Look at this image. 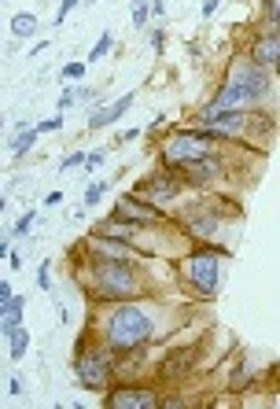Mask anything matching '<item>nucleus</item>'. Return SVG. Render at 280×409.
I'll list each match as a JSON object with an SVG mask.
<instances>
[{"mask_svg":"<svg viewBox=\"0 0 280 409\" xmlns=\"http://www.w3.org/2000/svg\"><path fill=\"white\" fill-rule=\"evenodd\" d=\"M78 281H81L85 295L96 299L100 306L122 303V299H140L144 288H147L133 258H93V254H85V262L78 266Z\"/></svg>","mask_w":280,"mask_h":409,"instance_id":"obj_1","label":"nucleus"},{"mask_svg":"<svg viewBox=\"0 0 280 409\" xmlns=\"http://www.w3.org/2000/svg\"><path fill=\"white\" fill-rule=\"evenodd\" d=\"M155 314L137 299H122V303H107L100 317V343L111 347L118 358H129L133 351L147 347L155 339Z\"/></svg>","mask_w":280,"mask_h":409,"instance_id":"obj_2","label":"nucleus"},{"mask_svg":"<svg viewBox=\"0 0 280 409\" xmlns=\"http://www.w3.org/2000/svg\"><path fill=\"white\" fill-rule=\"evenodd\" d=\"M225 262H229L225 247L199 244V247H192L188 254L177 258V281H181L185 291H192L196 299H214L218 288H222Z\"/></svg>","mask_w":280,"mask_h":409,"instance_id":"obj_3","label":"nucleus"},{"mask_svg":"<svg viewBox=\"0 0 280 409\" xmlns=\"http://www.w3.org/2000/svg\"><path fill=\"white\" fill-rule=\"evenodd\" d=\"M118 354L103 343H93V332H85L74 343V380L85 391H107L118 376Z\"/></svg>","mask_w":280,"mask_h":409,"instance_id":"obj_4","label":"nucleus"},{"mask_svg":"<svg viewBox=\"0 0 280 409\" xmlns=\"http://www.w3.org/2000/svg\"><path fill=\"white\" fill-rule=\"evenodd\" d=\"M218 144H225V140L203 133V129H196V125L192 129H170V133L162 137V144H159V162L181 170L185 162H199V159H210V155H222Z\"/></svg>","mask_w":280,"mask_h":409,"instance_id":"obj_5","label":"nucleus"},{"mask_svg":"<svg viewBox=\"0 0 280 409\" xmlns=\"http://www.w3.org/2000/svg\"><path fill=\"white\" fill-rule=\"evenodd\" d=\"M269 118L254 115V111H218V107L203 103L196 115H192V125L203 129V133L218 137V140H244L254 125H266Z\"/></svg>","mask_w":280,"mask_h":409,"instance_id":"obj_6","label":"nucleus"},{"mask_svg":"<svg viewBox=\"0 0 280 409\" xmlns=\"http://www.w3.org/2000/svg\"><path fill=\"white\" fill-rule=\"evenodd\" d=\"M185 188H188V181H185L181 170H174V166H159V170H152L147 177H140V181L133 185V192H137L140 200L159 203V207L181 200V196H185Z\"/></svg>","mask_w":280,"mask_h":409,"instance_id":"obj_7","label":"nucleus"},{"mask_svg":"<svg viewBox=\"0 0 280 409\" xmlns=\"http://www.w3.org/2000/svg\"><path fill=\"white\" fill-rule=\"evenodd\" d=\"M111 214H118V218H125V222H133L137 229L170 225V214H166L159 203H147V200H140L133 188H129V192H122V196L115 200V210H111Z\"/></svg>","mask_w":280,"mask_h":409,"instance_id":"obj_8","label":"nucleus"},{"mask_svg":"<svg viewBox=\"0 0 280 409\" xmlns=\"http://www.w3.org/2000/svg\"><path fill=\"white\" fill-rule=\"evenodd\" d=\"M107 409H162V395L147 383H111L103 391Z\"/></svg>","mask_w":280,"mask_h":409,"instance_id":"obj_9","label":"nucleus"},{"mask_svg":"<svg viewBox=\"0 0 280 409\" xmlns=\"http://www.w3.org/2000/svg\"><path fill=\"white\" fill-rule=\"evenodd\" d=\"M225 81H232V85H244V89H251L254 96H269V89H273V71H266V67H258V63L244 52V56H232L229 59V67H225Z\"/></svg>","mask_w":280,"mask_h":409,"instance_id":"obj_10","label":"nucleus"},{"mask_svg":"<svg viewBox=\"0 0 280 409\" xmlns=\"http://www.w3.org/2000/svg\"><path fill=\"white\" fill-rule=\"evenodd\" d=\"M207 103L218 107V111H258V107H262V96H254L251 89H244V85L222 81Z\"/></svg>","mask_w":280,"mask_h":409,"instance_id":"obj_11","label":"nucleus"},{"mask_svg":"<svg viewBox=\"0 0 280 409\" xmlns=\"http://www.w3.org/2000/svg\"><path fill=\"white\" fill-rule=\"evenodd\" d=\"M181 229H185V232L192 236V240H199V244L214 240V232L222 229L218 200H214L210 207H192V214H188V218H181Z\"/></svg>","mask_w":280,"mask_h":409,"instance_id":"obj_12","label":"nucleus"},{"mask_svg":"<svg viewBox=\"0 0 280 409\" xmlns=\"http://www.w3.org/2000/svg\"><path fill=\"white\" fill-rule=\"evenodd\" d=\"M181 174H185L188 188H214L218 181H225V166H222V155H210L199 162H185Z\"/></svg>","mask_w":280,"mask_h":409,"instance_id":"obj_13","label":"nucleus"},{"mask_svg":"<svg viewBox=\"0 0 280 409\" xmlns=\"http://www.w3.org/2000/svg\"><path fill=\"white\" fill-rule=\"evenodd\" d=\"M247 56L258 63V67H266V71L276 74V67H280V26H273V30H266V33H258V37L251 41Z\"/></svg>","mask_w":280,"mask_h":409,"instance_id":"obj_14","label":"nucleus"},{"mask_svg":"<svg viewBox=\"0 0 280 409\" xmlns=\"http://www.w3.org/2000/svg\"><path fill=\"white\" fill-rule=\"evenodd\" d=\"M133 93H125V96H118L115 103H96L93 107V111H89V122H85V125H89V133H96V129H107V125H115L118 118H125V111H129V107H133Z\"/></svg>","mask_w":280,"mask_h":409,"instance_id":"obj_15","label":"nucleus"},{"mask_svg":"<svg viewBox=\"0 0 280 409\" xmlns=\"http://www.w3.org/2000/svg\"><path fill=\"white\" fill-rule=\"evenodd\" d=\"M89 232H93V236H107V240H122V244H133V247H137V236H140L144 229H137L133 222L118 218V214H107V218H100Z\"/></svg>","mask_w":280,"mask_h":409,"instance_id":"obj_16","label":"nucleus"},{"mask_svg":"<svg viewBox=\"0 0 280 409\" xmlns=\"http://www.w3.org/2000/svg\"><path fill=\"white\" fill-rule=\"evenodd\" d=\"M85 254H93V258H133V244H122V240H107V236H93L89 232V240L81 244Z\"/></svg>","mask_w":280,"mask_h":409,"instance_id":"obj_17","label":"nucleus"},{"mask_svg":"<svg viewBox=\"0 0 280 409\" xmlns=\"http://www.w3.org/2000/svg\"><path fill=\"white\" fill-rule=\"evenodd\" d=\"M196 354H199V347H181V351H174V354H166L162 358V380H170V383H177L192 365H196Z\"/></svg>","mask_w":280,"mask_h":409,"instance_id":"obj_18","label":"nucleus"},{"mask_svg":"<svg viewBox=\"0 0 280 409\" xmlns=\"http://www.w3.org/2000/svg\"><path fill=\"white\" fill-rule=\"evenodd\" d=\"M23 310H26V299H19V295H11V299L0 303V332H4V339L15 328H23Z\"/></svg>","mask_w":280,"mask_h":409,"instance_id":"obj_19","label":"nucleus"},{"mask_svg":"<svg viewBox=\"0 0 280 409\" xmlns=\"http://www.w3.org/2000/svg\"><path fill=\"white\" fill-rule=\"evenodd\" d=\"M251 387H254V365H251V358H240L229 376V391L240 395V391H251Z\"/></svg>","mask_w":280,"mask_h":409,"instance_id":"obj_20","label":"nucleus"},{"mask_svg":"<svg viewBox=\"0 0 280 409\" xmlns=\"http://www.w3.org/2000/svg\"><path fill=\"white\" fill-rule=\"evenodd\" d=\"M37 137H41V129L37 125H30V129H23V133H11V140H8V152H11V159H23L30 147L37 144Z\"/></svg>","mask_w":280,"mask_h":409,"instance_id":"obj_21","label":"nucleus"},{"mask_svg":"<svg viewBox=\"0 0 280 409\" xmlns=\"http://www.w3.org/2000/svg\"><path fill=\"white\" fill-rule=\"evenodd\" d=\"M8 30H11V37H19V41L33 37V33H37V15H30V11H19V15H11Z\"/></svg>","mask_w":280,"mask_h":409,"instance_id":"obj_22","label":"nucleus"},{"mask_svg":"<svg viewBox=\"0 0 280 409\" xmlns=\"http://www.w3.org/2000/svg\"><path fill=\"white\" fill-rule=\"evenodd\" d=\"M26 351H30V332L26 328H15L8 336V358L19 361V358H26Z\"/></svg>","mask_w":280,"mask_h":409,"instance_id":"obj_23","label":"nucleus"},{"mask_svg":"<svg viewBox=\"0 0 280 409\" xmlns=\"http://www.w3.org/2000/svg\"><path fill=\"white\" fill-rule=\"evenodd\" d=\"M103 192H107V181H93L89 188H85V196H81V203H85V210H93L100 200H103Z\"/></svg>","mask_w":280,"mask_h":409,"instance_id":"obj_24","label":"nucleus"},{"mask_svg":"<svg viewBox=\"0 0 280 409\" xmlns=\"http://www.w3.org/2000/svg\"><path fill=\"white\" fill-rule=\"evenodd\" d=\"M111 48H115V33H100V41L93 45V52H89V63H100Z\"/></svg>","mask_w":280,"mask_h":409,"instance_id":"obj_25","label":"nucleus"},{"mask_svg":"<svg viewBox=\"0 0 280 409\" xmlns=\"http://www.w3.org/2000/svg\"><path fill=\"white\" fill-rule=\"evenodd\" d=\"M33 222H37V210H26L23 218H19V222L11 225V232H8V236H11V240H19V236H26V232L33 229Z\"/></svg>","mask_w":280,"mask_h":409,"instance_id":"obj_26","label":"nucleus"},{"mask_svg":"<svg viewBox=\"0 0 280 409\" xmlns=\"http://www.w3.org/2000/svg\"><path fill=\"white\" fill-rule=\"evenodd\" d=\"M147 19H152V0H133V26H147Z\"/></svg>","mask_w":280,"mask_h":409,"instance_id":"obj_27","label":"nucleus"},{"mask_svg":"<svg viewBox=\"0 0 280 409\" xmlns=\"http://www.w3.org/2000/svg\"><path fill=\"white\" fill-rule=\"evenodd\" d=\"M85 159H89V152H71V155H63V159H59V174H67V170L85 166Z\"/></svg>","mask_w":280,"mask_h":409,"instance_id":"obj_28","label":"nucleus"},{"mask_svg":"<svg viewBox=\"0 0 280 409\" xmlns=\"http://www.w3.org/2000/svg\"><path fill=\"white\" fill-rule=\"evenodd\" d=\"M85 71H89V63H67V67L59 71V78L63 81H78V78H85Z\"/></svg>","mask_w":280,"mask_h":409,"instance_id":"obj_29","label":"nucleus"},{"mask_svg":"<svg viewBox=\"0 0 280 409\" xmlns=\"http://www.w3.org/2000/svg\"><path fill=\"white\" fill-rule=\"evenodd\" d=\"M74 103H81V89H67V93H63L59 96V111H71Z\"/></svg>","mask_w":280,"mask_h":409,"instance_id":"obj_30","label":"nucleus"},{"mask_svg":"<svg viewBox=\"0 0 280 409\" xmlns=\"http://www.w3.org/2000/svg\"><path fill=\"white\" fill-rule=\"evenodd\" d=\"M48 269H52V262H41V266H37V288H41V291H48V288H52Z\"/></svg>","mask_w":280,"mask_h":409,"instance_id":"obj_31","label":"nucleus"},{"mask_svg":"<svg viewBox=\"0 0 280 409\" xmlns=\"http://www.w3.org/2000/svg\"><path fill=\"white\" fill-rule=\"evenodd\" d=\"M147 41H152L155 56H162V48H166V30H162V26H152V37H147Z\"/></svg>","mask_w":280,"mask_h":409,"instance_id":"obj_32","label":"nucleus"},{"mask_svg":"<svg viewBox=\"0 0 280 409\" xmlns=\"http://www.w3.org/2000/svg\"><path fill=\"white\" fill-rule=\"evenodd\" d=\"M78 4H81V0H63V4H59V11H56V26H63V23H67V15H71Z\"/></svg>","mask_w":280,"mask_h":409,"instance_id":"obj_33","label":"nucleus"},{"mask_svg":"<svg viewBox=\"0 0 280 409\" xmlns=\"http://www.w3.org/2000/svg\"><path fill=\"white\" fill-rule=\"evenodd\" d=\"M37 129H41V133H59V129H63V115H52L45 122H37Z\"/></svg>","mask_w":280,"mask_h":409,"instance_id":"obj_34","label":"nucleus"},{"mask_svg":"<svg viewBox=\"0 0 280 409\" xmlns=\"http://www.w3.org/2000/svg\"><path fill=\"white\" fill-rule=\"evenodd\" d=\"M103 162H107V147H96V152H89V159H85V166H89V170H96Z\"/></svg>","mask_w":280,"mask_h":409,"instance_id":"obj_35","label":"nucleus"},{"mask_svg":"<svg viewBox=\"0 0 280 409\" xmlns=\"http://www.w3.org/2000/svg\"><path fill=\"white\" fill-rule=\"evenodd\" d=\"M266 15L273 19V26L280 23V0H266Z\"/></svg>","mask_w":280,"mask_h":409,"instance_id":"obj_36","label":"nucleus"},{"mask_svg":"<svg viewBox=\"0 0 280 409\" xmlns=\"http://www.w3.org/2000/svg\"><path fill=\"white\" fill-rule=\"evenodd\" d=\"M218 8H222V0H203V8H199V11H203V19H210Z\"/></svg>","mask_w":280,"mask_h":409,"instance_id":"obj_37","label":"nucleus"},{"mask_svg":"<svg viewBox=\"0 0 280 409\" xmlns=\"http://www.w3.org/2000/svg\"><path fill=\"white\" fill-rule=\"evenodd\" d=\"M181 405H188L181 395H174V398H162V409H181Z\"/></svg>","mask_w":280,"mask_h":409,"instance_id":"obj_38","label":"nucleus"},{"mask_svg":"<svg viewBox=\"0 0 280 409\" xmlns=\"http://www.w3.org/2000/svg\"><path fill=\"white\" fill-rule=\"evenodd\" d=\"M8 395H23V380H19V376L8 380Z\"/></svg>","mask_w":280,"mask_h":409,"instance_id":"obj_39","label":"nucleus"},{"mask_svg":"<svg viewBox=\"0 0 280 409\" xmlns=\"http://www.w3.org/2000/svg\"><path fill=\"white\" fill-rule=\"evenodd\" d=\"M63 203V192H48V196H45V207H59Z\"/></svg>","mask_w":280,"mask_h":409,"instance_id":"obj_40","label":"nucleus"},{"mask_svg":"<svg viewBox=\"0 0 280 409\" xmlns=\"http://www.w3.org/2000/svg\"><path fill=\"white\" fill-rule=\"evenodd\" d=\"M140 137V129H125V133H118V144H125V140H137Z\"/></svg>","mask_w":280,"mask_h":409,"instance_id":"obj_41","label":"nucleus"},{"mask_svg":"<svg viewBox=\"0 0 280 409\" xmlns=\"http://www.w3.org/2000/svg\"><path fill=\"white\" fill-rule=\"evenodd\" d=\"M162 11H166V0H152V15L162 19Z\"/></svg>","mask_w":280,"mask_h":409,"instance_id":"obj_42","label":"nucleus"},{"mask_svg":"<svg viewBox=\"0 0 280 409\" xmlns=\"http://www.w3.org/2000/svg\"><path fill=\"white\" fill-rule=\"evenodd\" d=\"M8 266H11V269H19V266H23V258H19V251H11V254H8Z\"/></svg>","mask_w":280,"mask_h":409,"instance_id":"obj_43","label":"nucleus"},{"mask_svg":"<svg viewBox=\"0 0 280 409\" xmlns=\"http://www.w3.org/2000/svg\"><path fill=\"white\" fill-rule=\"evenodd\" d=\"M11 295H15V291H11V284L4 281V284H0V303H4V299H11Z\"/></svg>","mask_w":280,"mask_h":409,"instance_id":"obj_44","label":"nucleus"},{"mask_svg":"<svg viewBox=\"0 0 280 409\" xmlns=\"http://www.w3.org/2000/svg\"><path fill=\"white\" fill-rule=\"evenodd\" d=\"M276 74H280V67H276Z\"/></svg>","mask_w":280,"mask_h":409,"instance_id":"obj_45","label":"nucleus"},{"mask_svg":"<svg viewBox=\"0 0 280 409\" xmlns=\"http://www.w3.org/2000/svg\"><path fill=\"white\" fill-rule=\"evenodd\" d=\"M276 26H280V23H276Z\"/></svg>","mask_w":280,"mask_h":409,"instance_id":"obj_46","label":"nucleus"}]
</instances>
